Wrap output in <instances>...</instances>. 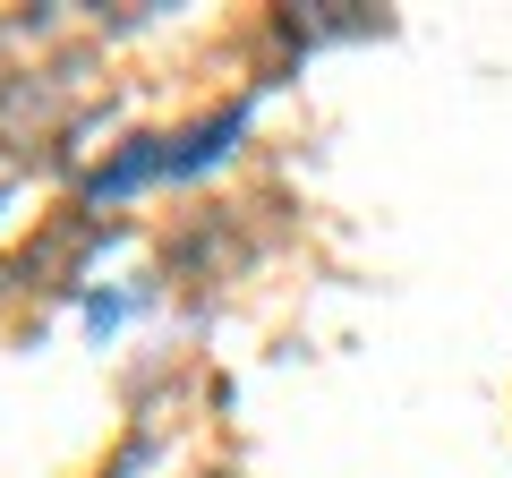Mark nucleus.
Masks as SVG:
<instances>
[{
  "mask_svg": "<svg viewBox=\"0 0 512 478\" xmlns=\"http://www.w3.org/2000/svg\"><path fill=\"white\" fill-rule=\"evenodd\" d=\"M239 129H248V103L214 111V120L188 129V137H137V146H128L120 163H103L86 188L94 197H128V188H146V180H197V171H214L222 154L239 146Z\"/></svg>",
  "mask_w": 512,
  "mask_h": 478,
  "instance_id": "nucleus-1",
  "label": "nucleus"
}]
</instances>
